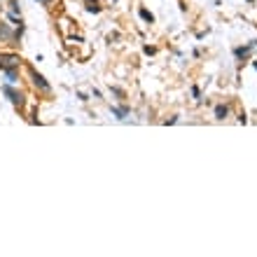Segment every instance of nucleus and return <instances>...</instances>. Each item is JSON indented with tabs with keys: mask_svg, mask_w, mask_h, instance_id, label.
I'll return each instance as SVG.
<instances>
[{
	"mask_svg": "<svg viewBox=\"0 0 257 257\" xmlns=\"http://www.w3.org/2000/svg\"><path fill=\"white\" fill-rule=\"evenodd\" d=\"M112 115H117V119H124V117L128 115L126 108H112Z\"/></svg>",
	"mask_w": 257,
	"mask_h": 257,
	"instance_id": "39448f33",
	"label": "nucleus"
},
{
	"mask_svg": "<svg viewBox=\"0 0 257 257\" xmlns=\"http://www.w3.org/2000/svg\"><path fill=\"white\" fill-rule=\"evenodd\" d=\"M21 59L17 54H0V70H14L19 68Z\"/></svg>",
	"mask_w": 257,
	"mask_h": 257,
	"instance_id": "f257e3e1",
	"label": "nucleus"
},
{
	"mask_svg": "<svg viewBox=\"0 0 257 257\" xmlns=\"http://www.w3.org/2000/svg\"><path fill=\"white\" fill-rule=\"evenodd\" d=\"M40 3H45V5H47V3H49V0H40Z\"/></svg>",
	"mask_w": 257,
	"mask_h": 257,
	"instance_id": "1a4fd4ad",
	"label": "nucleus"
},
{
	"mask_svg": "<svg viewBox=\"0 0 257 257\" xmlns=\"http://www.w3.org/2000/svg\"><path fill=\"white\" fill-rule=\"evenodd\" d=\"M5 73H7V82L14 84V82H17V68H14V70H5Z\"/></svg>",
	"mask_w": 257,
	"mask_h": 257,
	"instance_id": "0eeeda50",
	"label": "nucleus"
},
{
	"mask_svg": "<svg viewBox=\"0 0 257 257\" xmlns=\"http://www.w3.org/2000/svg\"><path fill=\"white\" fill-rule=\"evenodd\" d=\"M87 10L89 12H101V5L96 0H87Z\"/></svg>",
	"mask_w": 257,
	"mask_h": 257,
	"instance_id": "423d86ee",
	"label": "nucleus"
},
{
	"mask_svg": "<svg viewBox=\"0 0 257 257\" xmlns=\"http://www.w3.org/2000/svg\"><path fill=\"white\" fill-rule=\"evenodd\" d=\"M227 112H229V110H227V105H217V108H215V117H217V119H224V117H227Z\"/></svg>",
	"mask_w": 257,
	"mask_h": 257,
	"instance_id": "20e7f679",
	"label": "nucleus"
},
{
	"mask_svg": "<svg viewBox=\"0 0 257 257\" xmlns=\"http://www.w3.org/2000/svg\"><path fill=\"white\" fill-rule=\"evenodd\" d=\"M31 77H33V82H35V84H38V87L42 89V91H49V84H47V82H45V77H42V75H38V73H35V70H31Z\"/></svg>",
	"mask_w": 257,
	"mask_h": 257,
	"instance_id": "7ed1b4c3",
	"label": "nucleus"
},
{
	"mask_svg": "<svg viewBox=\"0 0 257 257\" xmlns=\"http://www.w3.org/2000/svg\"><path fill=\"white\" fill-rule=\"evenodd\" d=\"M141 17H143L145 21H150V24H152V14H150L148 10H141Z\"/></svg>",
	"mask_w": 257,
	"mask_h": 257,
	"instance_id": "6e6552de",
	"label": "nucleus"
},
{
	"mask_svg": "<svg viewBox=\"0 0 257 257\" xmlns=\"http://www.w3.org/2000/svg\"><path fill=\"white\" fill-rule=\"evenodd\" d=\"M3 91H5V94L10 96V101H12L14 105H19V108H21V105H24V98H21V96L17 94V91H14L12 87H3Z\"/></svg>",
	"mask_w": 257,
	"mask_h": 257,
	"instance_id": "f03ea898",
	"label": "nucleus"
}]
</instances>
